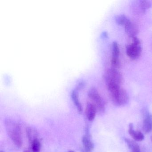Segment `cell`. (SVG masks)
Wrapping results in <instances>:
<instances>
[{
	"label": "cell",
	"mask_w": 152,
	"mask_h": 152,
	"mask_svg": "<svg viewBox=\"0 0 152 152\" xmlns=\"http://www.w3.org/2000/svg\"><path fill=\"white\" fill-rule=\"evenodd\" d=\"M88 96L89 101L95 106L98 112L100 113L104 112V102L96 89L95 88L90 89L88 91Z\"/></svg>",
	"instance_id": "obj_3"
},
{
	"label": "cell",
	"mask_w": 152,
	"mask_h": 152,
	"mask_svg": "<svg viewBox=\"0 0 152 152\" xmlns=\"http://www.w3.org/2000/svg\"><path fill=\"white\" fill-rule=\"evenodd\" d=\"M105 81L109 92L121 88L123 82V76L115 68L108 69L104 75Z\"/></svg>",
	"instance_id": "obj_2"
},
{
	"label": "cell",
	"mask_w": 152,
	"mask_h": 152,
	"mask_svg": "<svg viewBox=\"0 0 152 152\" xmlns=\"http://www.w3.org/2000/svg\"><path fill=\"white\" fill-rule=\"evenodd\" d=\"M97 112V111L95 106L89 101H88L86 105L85 114L88 120L90 121H93L96 117Z\"/></svg>",
	"instance_id": "obj_7"
},
{
	"label": "cell",
	"mask_w": 152,
	"mask_h": 152,
	"mask_svg": "<svg viewBox=\"0 0 152 152\" xmlns=\"http://www.w3.org/2000/svg\"><path fill=\"white\" fill-rule=\"evenodd\" d=\"M125 31L128 35L131 38L135 37L136 34L137 33V28L136 26L134 25L132 23L129 21L125 26Z\"/></svg>",
	"instance_id": "obj_11"
},
{
	"label": "cell",
	"mask_w": 152,
	"mask_h": 152,
	"mask_svg": "<svg viewBox=\"0 0 152 152\" xmlns=\"http://www.w3.org/2000/svg\"><path fill=\"white\" fill-rule=\"evenodd\" d=\"M74 152V151H69V152Z\"/></svg>",
	"instance_id": "obj_18"
},
{
	"label": "cell",
	"mask_w": 152,
	"mask_h": 152,
	"mask_svg": "<svg viewBox=\"0 0 152 152\" xmlns=\"http://www.w3.org/2000/svg\"><path fill=\"white\" fill-rule=\"evenodd\" d=\"M31 142V148L33 152H40L41 145L39 139L36 138Z\"/></svg>",
	"instance_id": "obj_14"
},
{
	"label": "cell",
	"mask_w": 152,
	"mask_h": 152,
	"mask_svg": "<svg viewBox=\"0 0 152 152\" xmlns=\"http://www.w3.org/2000/svg\"><path fill=\"white\" fill-rule=\"evenodd\" d=\"M129 20L124 15H118L115 17V21L119 25L125 26Z\"/></svg>",
	"instance_id": "obj_15"
},
{
	"label": "cell",
	"mask_w": 152,
	"mask_h": 152,
	"mask_svg": "<svg viewBox=\"0 0 152 152\" xmlns=\"http://www.w3.org/2000/svg\"><path fill=\"white\" fill-rule=\"evenodd\" d=\"M141 6H142V9L143 10H145L147 9L149 7V4L148 3L147 1H143L141 3Z\"/></svg>",
	"instance_id": "obj_16"
},
{
	"label": "cell",
	"mask_w": 152,
	"mask_h": 152,
	"mask_svg": "<svg viewBox=\"0 0 152 152\" xmlns=\"http://www.w3.org/2000/svg\"><path fill=\"white\" fill-rule=\"evenodd\" d=\"M132 42L126 47V53L127 56L133 60L139 57L142 51L140 41L136 37L131 38Z\"/></svg>",
	"instance_id": "obj_5"
},
{
	"label": "cell",
	"mask_w": 152,
	"mask_h": 152,
	"mask_svg": "<svg viewBox=\"0 0 152 152\" xmlns=\"http://www.w3.org/2000/svg\"><path fill=\"white\" fill-rule=\"evenodd\" d=\"M119 56L120 49L118 43L115 42L112 45V56L111 58V64L113 68L117 69L119 66Z\"/></svg>",
	"instance_id": "obj_6"
},
{
	"label": "cell",
	"mask_w": 152,
	"mask_h": 152,
	"mask_svg": "<svg viewBox=\"0 0 152 152\" xmlns=\"http://www.w3.org/2000/svg\"><path fill=\"white\" fill-rule=\"evenodd\" d=\"M143 132L145 133H148L152 131V115L148 114L145 117L143 121Z\"/></svg>",
	"instance_id": "obj_10"
},
{
	"label": "cell",
	"mask_w": 152,
	"mask_h": 152,
	"mask_svg": "<svg viewBox=\"0 0 152 152\" xmlns=\"http://www.w3.org/2000/svg\"><path fill=\"white\" fill-rule=\"evenodd\" d=\"M72 99L75 105L77 108L78 113H81L83 111L82 107L79 99L78 93L76 91H74L72 93Z\"/></svg>",
	"instance_id": "obj_13"
},
{
	"label": "cell",
	"mask_w": 152,
	"mask_h": 152,
	"mask_svg": "<svg viewBox=\"0 0 152 152\" xmlns=\"http://www.w3.org/2000/svg\"><path fill=\"white\" fill-rule=\"evenodd\" d=\"M23 152H30L29 151H27V150H26V151H24Z\"/></svg>",
	"instance_id": "obj_17"
},
{
	"label": "cell",
	"mask_w": 152,
	"mask_h": 152,
	"mask_svg": "<svg viewBox=\"0 0 152 152\" xmlns=\"http://www.w3.org/2000/svg\"><path fill=\"white\" fill-rule=\"evenodd\" d=\"M129 133L131 137L136 141H142L145 138L144 134L141 132L135 130L133 129V125L132 123L129 124Z\"/></svg>",
	"instance_id": "obj_8"
},
{
	"label": "cell",
	"mask_w": 152,
	"mask_h": 152,
	"mask_svg": "<svg viewBox=\"0 0 152 152\" xmlns=\"http://www.w3.org/2000/svg\"><path fill=\"white\" fill-rule=\"evenodd\" d=\"M124 140L131 152H141L139 145L136 141L128 138H125Z\"/></svg>",
	"instance_id": "obj_12"
},
{
	"label": "cell",
	"mask_w": 152,
	"mask_h": 152,
	"mask_svg": "<svg viewBox=\"0 0 152 152\" xmlns=\"http://www.w3.org/2000/svg\"><path fill=\"white\" fill-rule=\"evenodd\" d=\"M151 141H152V136L151 137Z\"/></svg>",
	"instance_id": "obj_19"
},
{
	"label": "cell",
	"mask_w": 152,
	"mask_h": 152,
	"mask_svg": "<svg viewBox=\"0 0 152 152\" xmlns=\"http://www.w3.org/2000/svg\"><path fill=\"white\" fill-rule=\"evenodd\" d=\"M4 152V151H1V152Z\"/></svg>",
	"instance_id": "obj_20"
},
{
	"label": "cell",
	"mask_w": 152,
	"mask_h": 152,
	"mask_svg": "<svg viewBox=\"0 0 152 152\" xmlns=\"http://www.w3.org/2000/svg\"><path fill=\"white\" fill-rule=\"evenodd\" d=\"M83 145V152H92L94 149V144L88 136L85 135L82 138Z\"/></svg>",
	"instance_id": "obj_9"
},
{
	"label": "cell",
	"mask_w": 152,
	"mask_h": 152,
	"mask_svg": "<svg viewBox=\"0 0 152 152\" xmlns=\"http://www.w3.org/2000/svg\"><path fill=\"white\" fill-rule=\"evenodd\" d=\"M110 93L112 101L115 105L122 106L125 105L129 102L128 93L121 87L111 91Z\"/></svg>",
	"instance_id": "obj_4"
},
{
	"label": "cell",
	"mask_w": 152,
	"mask_h": 152,
	"mask_svg": "<svg viewBox=\"0 0 152 152\" xmlns=\"http://www.w3.org/2000/svg\"><path fill=\"white\" fill-rule=\"evenodd\" d=\"M5 125L8 135L15 145L19 148L22 146V132L18 124L12 119L7 118L5 120Z\"/></svg>",
	"instance_id": "obj_1"
}]
</instances>
